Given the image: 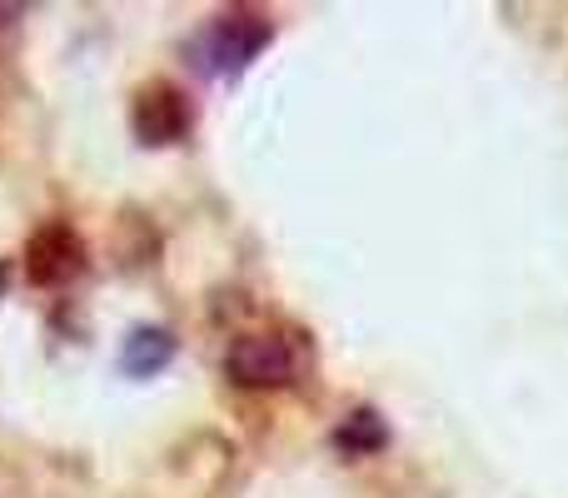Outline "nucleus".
<instances>
[{
	"label": "nucleus",
	"instance_id": "1",
	"mask_svg": "<svg viewBox=\"0 0 568 498\" xmlns=\"http://www.w3.org/2000/svg\"><path fill=\"white\" fill-rule=\"evenodd\" d=\"M270 45V26L255 16H225L195 40V65L205 75H240Z\"/></svg>",
	"mask_w": 568,
	"mask_h": 498
},
{
	"label": "nucleus",
	"instance_id": "2",
	"mask_svg": "<svg viewBox=\"0 0 568 498\" xmlns=\"http://www.w3.org/2000/svg\"><path fill=\"white\" fill-rule=\"evenodd\" d=\"M225 374L240 389H280V384L294 379V354L275 334H245V339L230 344Z\"/></svg>",
	"mask_w": 568,
	"mask_h": 498
},
{
	"label": "nucleus",
	"instance_id": "3",
	"mask_svg": "<svg viewBox=\"0 0 568 498\" xmlns=\"http://www.w3.org/2000/svg\"><path fill=\"white\" fill-rule=\"evenodd\" d=\"M80 264H85V245L75 240V230L70 225H45L30 235L26 245V274L36 284H65L80 274Z\"/></svg>",
	"mask_w": 568,
	"mask_h": 498
},
{
	"label": "nucleus",
	"instance_id": "4",
	"mask_svg": "<svg viewBox=\"0 0 568 498\" xmlns=\"http://www.w3.org/2000/svg\"><path fill=\"white\" fill-rule=\"evenodd\" d=\"M130 125H135V135L145 140V145H175V140L190 130V110L170 85H150L135 95Z\"/></svg>",
	"mask_w": 568,
	"mask_h": 498
},
{
	"label": "nucleus",
	"instance_id": "5",
	"mask_svg": "<svg viewBox=\"0 0 568 498\" xmlns=\"http://www.w3.org/2000/svg\"><path fill=\"white\" fill-rule=\"evenodd\" d=\"M175 359V339H170L160 324H140V329L125 334V349H120V369L135 374V379H150L165 364Z\"/></svg>",
	"mask_w": 568,
	"mask_h": 498
},
{
	"label": "nucleus",
	"instance_id": "6",
	"mask_svg": "<svg viewBox=\"0 0 568 498\" xmlns=\"http://www.w3.org/2000/svg\"><path fill=\"white\" fill-rule=\"evenodd\" d=\"M339 449H349V454H374L384 444V424H379V414H369V409H359V414H349V419L339 424Z\"/></svg>",
	"mask_w": 568,
	"mask_h": 498
}]
</instances>
